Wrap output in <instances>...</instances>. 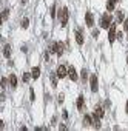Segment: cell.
Listing matches in <instances>:
<instances>
[{"label":"cell","instance_id":"cell-1","mask_svg":"<svg viewBox=\"0 0 128 131\" xmlns=\"http://www.w3.org/2000/svg\"><path fill=\"white\" fill-rule=\"evenodd\" d=\"M111 23H113V17H111V14H109V12L103 14L102 18H100V26L105 28V29H108V26L111 25Z\"/></svg>","mask_w":128,"mask_h":131},{"label":"cell","instance_id":"cell-2","mask_svg":"<svg viewBox=\"0 0 128 131\" xmlns=\"http://www.w3.org/2000/svg\"><path fill=\"white\" fill-rule=\"evenodd\" d=\"M108 40L109 43H113L116 40V23H111L108 26Z\"/></svg>","mask_w":128,"mask_h":131},{"label":"cell","instance_id":"cell-3","mask_svg":"<svg viewBox=\"0 0 128 131\" xmlns=\"http://www.w3.org/2000/svg\"><path fill=\"white\" fill-rule=\"evenodd\" d=\"M59 17H60V26L65 28L66 23H68V8H63L62 12L59 14Z\"/></svg>","mask_w":128,"mask_h":131},{"label":"cell","instance_id":"cell-4","mask_svg":"<svg viewBox=\"0 0 128 131\" xmlns=\"http://www.w3.org/2000/svg\"><path fill=\"white\" fill-rule=\"evenodd\" d=\"M56 76H57L59 79L66 77V76H68V68H66V66H63V65H60V66L57 68V71H56Z\"/></svg>","mask_w":128,"mask_h":131},{"label":"cell","instance_id":"cell-5","mask_svg":"<svg viewBox=\"0 0 128 131\" xmlns=\"http://www.w3.org/2000/svg\"><path fill=\"white\" fill-rule=\"evenodd\" d=\"M68 77H69L72 82H76V80L79 79V76H77V72H76V68H74V66H69V68H68Z\"/></svg>","mask_w":128,"mask_h":131},{"label":"cell","instance_id":"cell-6","mask_svg":"<svg viewBox=\"0 0 128 131\" xmlns=\"http://www.w3.org/2000/svg\"><path fill=\"white\" fill-rule=\"evenodd\" d=\"M89 85H91V91L93 92H97V76L96 74H93V76H91V80H89Z\"/></svg>","mask_w":128,"mask_h":131},{"label":"cell","instance_id":"cell-7","mask_svg":"<svg viewBox=\"0 0 128 131\" xmlns=\"http://www.w3.org/2000/svg\"><path fill=\"white\" fill-rule=\"evenodd\" d=\"M85 22H86V26H88V28H93V25H94V17H93V14H91V12H86V14H85Z\"/></svg>","mask_w":128,"mask_h":131},{"label":"cell","instance_id":"cell-8","mask_svg":"<svg viewBox=\"0 0 128 131\" xmlns=\"http://www.w3.org/2000/svg\"><path fill=\"white\" fill-rule=\"evenodd\" d=\"M31 77H32V79H39V77H40V68H39V66H34V68H32Z\"/></svg>","mask_w":128,"mask_h":131},{"label":"cell","instance_id":"cell-9","mask_svg":"<svg viewBox=\"0 0 128 131\" xmlns=\"http://www.w3.org/2000/svg\"><path fill=\"white\" fill-rule=\"evenodd\" d=\"M8 82H9V85H11V88H15V86H17V77L14 76V74H11V76H9V79H8Z\"/></svg>","mask_w":128,"mask_h":131},{"label":"cell","instance_id":"cell-10","mask_svg":"<svg viewBox=\"0 0 128 131\" xmlns=\"http://www.w3.org/2000/svg\"><path fill=\"white\" fill-rule=\"evenodd\" d=\"M76 42L77 45H83V35L80 34V31H76Z\"/></svg>","mask_w":128,"mask_h":131},{"label":"cell","instance_id":"cell-11","mask_svg":"<svg viewBox=\"0 0 128 131\" xmlns=\"http://www.w3.org/2000/svg\"><path fill=\"white\" fill-rule=\"evenodd\" d=\"M3 55H5L6 59L11 57V46H9V45H5V48H3Z\"/></svg>","mask_w":128,"mask_h":131},{"label":"cell","instance_id":"cell-12","mask_svg":"<svg viewBox=\"0 0 128 131\" xmlns=\"http://www.w3.org/2000/svg\"><path fill=\"white\" fill-rule=\"evenodd\" d=\"M114 5H116V0H108V2H106V9L108 11H113Z\"/></svg>","mask_w":128,"mask_h":131},{"label":"cell","instance_id":"cell-13","mask_svg":"<svg viewBox=\"0 0 128 131\" xmlns=\"http://www.w3.org/2000/svg\"><path fill=\"white\" fill-rule=\"evenodd\" d=\"M93 125H94V128H100V120H99V116L94 113V120H93Z\"/></svg>","mask_w":128,"mask_h":131},{"label":"cell","instance_id":"cell-14","mask_svg":"<svg viewBox=\"0 0 128 131\" xmlns=\"http://www.w3.org/2000/svg\"><path fill=\"white\" fill-rule=\"evenodd\" d=\"M63 48H65V46H63V43H62V42H59V43H57V51H56V52H57L59 55H62V54H63Z\"/></svg>","mask_w":128,"mask_h":131},{"label":"cell","instance_id":"cell-15","mask_svg":"<svg viewBox=\"0 0 128 131\" xmlns=\"http://www.w3.org/2000/svg\"><path fill=\"white\" fill-rule=\"evenodd\" d=\"M83 108V96H79L77 97V109H82Z\"/></svg>","mask_w":128,"mask_h":131},{"label":"cell","instance_id":"cell-16","mask_svg":"<svg viewBox=\"0 0 128 131\" xmlns=\"http://www.w3.org/2000/svg\"><path fill=\"white\" fill-rule=\"evenodd\" d=\"M125 20V14H123V11H117V22L120 23V22H123Z\"/></svg>","mask_w":128,"mask_h":131},{"label":"cell","instance_id":"cell-17","mask_svg":"<svg viewBox=\"0 0 128 131\" xmlns=\"http://www.w3.org/2000/svg\"><path fill=\"white\" fill-rule=\"evenodd\" d=\"M8 12H9L8 9H5V11H2V12H0V20H2V22L8 18Z\"/></svg>","mask_w":128,"mask_h":131},{"label":"cell","instance_id":"cell-18","mask_svg":"<svg viewBox=\"0 0 128 131\" xmlns=\"http://www.w3.org/2000/svg\"><path fill=\"white\" fill-rule=\"evenodd\" d=\"M96 114H97L99 117H103V114H105L103 108H100V106H96Z\"/></svg>","mask_w":128,"mask_h":131},{"label":"cell","instance_id":"cell-19","mask_svg":"<svg viewBox=\"0 0 128 131\" xmlns=\"http://www.w3.org/2000/svg\"><path fill=\"white\" fill-rule=\"evenodd\" d=\"M56 51H57V43L52 42V43L49 45V52H56Z\"/></svg>","mask_w":128,"mask_h":131},{"label":"cell","instance_id":"cell-20","mask_svg":"<svg viewBox=\"0 0 128 131\" xmlns=\"http://www.w3.org/2000/svg\"><path fill=\"white\" fill-rule=\"evenodd\" d=\"M80 77H82L83 80H86V79H88V71H86L85 68H83V69L80 71Z\"/></svg>","mask_w":128,"mask_h":131},{"label":"cell","instance_id":"cell-21","mask_svg":"<svg viewBox=\"0 0 128 131\" xmlns=\"http://www.w3.org/2000/svg\"><path fill=\"white\" fill-rule=\"evenodd\" d=\"M83 123H85V125H89V123H93V120H91L89 116H85V117H83Z\"/></svg>","mask_w":128,"mask_h":131},{"label":"cell","instance_id":"cell-22","mask_svg":"<svg viewBox=\"0 0 128 131\" xmlns=\"http://www.w3.org/2000/svg\"><path fill=\"white\" fill-rule=\"evenodd\" d=\"M51 82H52L54 86L57 85V76H56V74H51Z\"/></svg>","mask_w":128,"mask_h":131},{"label":"cell","instance_id":"cell-23","mask_svg":"<svg viewBox=\"0 0 128 131\" xmlns=\"http://www.w3.org/2000/svg\"><path fill=\"white\" fill-rule=\"evenodd\" d=\"M6 85H8V80H6V79H2V80H0V86H2V88H6Z\"/></svg>","mask_w":128,"mask_h":131},{"label":"cell","instance_id":"cell-24","mask_svg":"<svg viewBox=\"0 0 128 131\" xmlns=\"http://www.w3.org/2000/svg\"><path fill=\"white\" fill-rule=\"evenodd\" d=\"M28 23H29L28 18H23V20H22V28H28Z\"/></svg>","mask_w":128,"mask_h":131},{"label":"cell","instance_id":"cell-25","mask_svg":"<svg viewBox=\"0 0 128 131\" xmlns=\"http://www.w3.org/2000/svg\"><path fill=\"white\" fill-rule=\"evenodd\" d=\"M29 96H31V102H34V100H35V94H34V89H32V88L29 89Z\"/></svg>","mask_w":128,"mask_h":131},{"label":"cell","instance_id":"cell-26","mask_svg":"<svg viewBox=\"0 0 128 131\" xmlns=\"http://www.w3.org/2000/svg\"><path fill=\"white\" fill-rule=\"evenodd\" d=\"M49 14H51V17H56V5L51 6V12H49Z\"/></svg>","mask_w":128,"mask_h":131},{"label":"cell","instance_id":"cell-27","mask_svg":"<svg viewBox=\"0 0 128 131\" xmlns=\"http://www.w3.org/2000/svg\"><path fill=\"white\" fill-rule=\"evenodd\" d=\"M22 79H23V82H28V80H29V74H28V72H23V77H22Z\"/></svg>","mask_w":128,"mask_h":131},{"label":"cell","instance_id":"cell-28","mask_svg":"<svg viewBox=\"0 0 128 131\" xmlns=\"http://www.w3.org/2000/svg\"><path fill=\"white\" fill-rule=\"evenodd\" d=\"M93 37H96V39L99 37V29H93Z\"/></svg>","mask_w":128,"mask_h":131},{"label":"cell","instance_id":"cell-29","mask_svg":"<svg viewBox=\"0 0 128 131\" xmlns=\"http://www.w3.org/2000/svg\"><path fill=\"white\" fill-rule=\"evenodd\" d=\"M123 31H128V20H123Z\"/></svg>","mask_w":128,"mask_h":131},{"label":"cell","instance_id":"cell-30","mask_svg":"<svg viewBox=\"0 0 128 131\" xmlns=\"http://www.w3.org/2000/svg\"><path fill=\"white\" fill-rule=\"evenodd\" d=\"M57 99H59V102L62 103V102H63V99H65V96H63V94H59V97H57Z\"/></svg>","mask_w":128,"mask_h":131},{"label":"cell","instance_id":"cell-31","mask_svg":"<svg viewBox=\"0 0 128 131\" xmlns=\"http://www.w3.org/2000/svg\"><path fill=\"white\" fill-rule=\"evenodd\" d=\"M3 126H5V125H3V120H0V129H2Z\"/></svg>","mask_w":128,"mask_h":131},{"label":"cell","instance_id":"cell-32","mask_svg":"<svg viewBox=\"0 0 128 131\" xmlns=\"http://www.w3.org/2000/svg\"><path fill=\"white\" fill-rule=\"evenodd\" d=\"M126 113H128V102H126Z\"/></svg>","mask_w":128,"mask_h":131},{"label":"cell","instance_id":"cell-33","mask_svg":"<svg viewBox=\"0 0 128 131\" xmlns=\"http://www.w3.org/2000/svg\"><path fill=\"white\" fill-rule=\"evenodd\" d=\"M126 63H128V57H126Z\"/></svg>","mask_w":128,"mask_h":131}]
</instances>
